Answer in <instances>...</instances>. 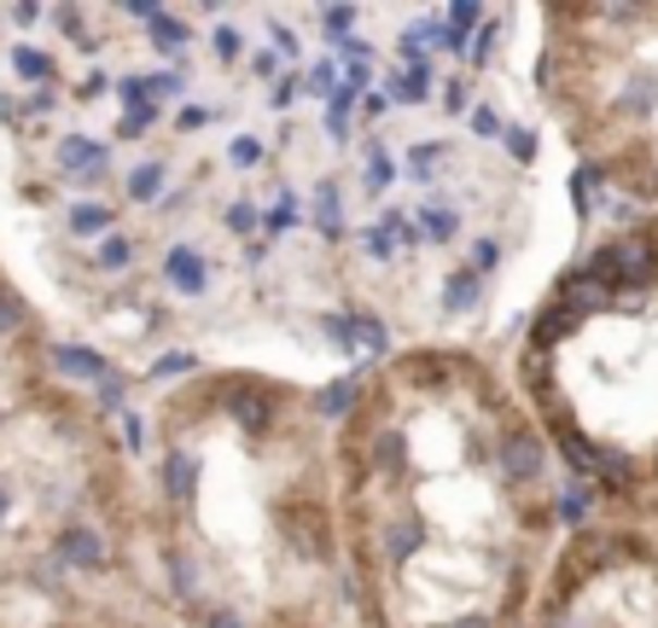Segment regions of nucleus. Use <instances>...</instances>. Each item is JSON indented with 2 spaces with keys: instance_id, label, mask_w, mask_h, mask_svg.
<instances>
[{
  "instance_id": "7ed1b4c3",
  "label": "nucleus",
  "mask_w": 658,
  "mask_h": 628,
  "mask_svg": "<svg viewBox=\"0 0 658 628\" xmlns=\"http://www.w3.org/2000/svg\"><path fill=\"white\" fill-rule=\"evenodd\" d=\"M0 628H170L134 443L0 257Z\"/></svg>"
},
{
  "instance_id": "39448f33",
  "label": "nucleus",
  "mask_w": 658,
  "mask_h": 628,
  "mask_svg": "<svg viewBox=\"0 0 658 628\" xmlns=\"http://www.w3.org/2000/svg\"><path fill=\"white\" fill-rule=\"evenodd\" d=\"M531 82L583 175L658 216V7H543Z\"/></svg>"
},
{
  "instance_id": "423d86ee",
  "label": "nucleus",
  "mask_w": 658,
  "mask_h": 628,
  "mask_svg": "<svg viewBox=\"0 0 658 628\" xmlns=\"http://www.w3.org/2000/svg\"><path fill=\"white\" fill-rule=\"evenodd\" d=\"M525 628H658V495L571 518Z\"/></svg>"
},
{
  "instance_id": "f257e3e1",
  "label": "nucleus",
  "mask_w": 658,
  "mask_h": 628,
  "mask_svg": "<svg viewBox=\"0 0 658 628\" xmlns=\"http://www.w3.org/2000/svg\"><path fill=\"white\" fill-rule=\"evenodd\" d=\"M332 443L350 628H525L571 506L496 355L443 337L379 355Z\"/></svg>"
},
{
  "instance_id": "f03ea898",
  "label": "nucleus",
  "mask_w": 658,
  "mask_h": 628,
  "mask_svg": "<svg viewBox=\"0 0 658 628\" xmlns=\"http://www.w3.org/2000/svg\"><path fill=\"white\" fill-rule=\"evenodd\" d=\"M339 407L309 379L210 361L141 414V524L170 628H350Z\"/></svg>"
},
{
  "instance_id": "20e7f679",
  "label": "nucleus",
  "mask_w": 658,
  "mask_h": 628,
  "mask_svg": "<svg viewBox=\"0 0 658 628\" xmlns=\"http://www.w3.org/2000/svg\"><path fill=\"white\" fill-rule=\"evenodd\" d=\"M501 367L595 506L658 495V216L595 233L536 292Z\"/></svg>"
}]
</instances>
